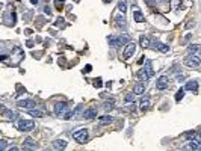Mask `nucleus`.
Masks as SVG:
<instances>
[{"mask_svg": "<svg viewBox=\"0 0 201 151\" xmlns=\"http://www.w3.org/2000/svg\"><path fill=\"white\" fill-rule=\"evenodd\" d=\"M107 42L110 47H121L124 44H127L129 42V36L127 35H112L107 38Z\"/></svg>", "mask_w": 201, "mask_h": 151, "instance_id": "nucleus-1", "label": "nucleus"}, {"mask_svg": "<svg viewBox=\"0 0 201 151\" xmlns=\"http://www.w3.org/2000/svg\"><path fill=\"white\" fill-rule=\"evenodd\" d=\"M88 137H89V132H88V129H79L73 133V139L79 142V144H85L88 141Z\"/></svg>", "mask_w": 201, "mask_h": 151, "instance_id": "nucleus-2", "label": "nucleus"}, {"mask_svg": "<svg viewBox=\"0 0 201 151\" xmlns=\"http://www.w3.org/2000/svg\"><path fill=\"white\" fill-rule=\"evenodd\" d=\"M35 129L33 119H20L18 121V130L20 132H32Z\"/></svg>", "mask_w": 201, "mask_h": 151, "instance_id": "nucleus-3", "label": "nucleus"}, {"mask_svg": "<svg viewBox=\"0 0 201 151\" xmlns=\"http://www.w3.org/2000/svg\"><path fill=\"white\" fill-rule=\"evenodd\" d=\"M201 64V59L197 56V55H189L186 59H184V65L189 67V68H198Z\"/></svg>", "mask_w": 201, "mask_h": 151, "instance_id": "nucleus-4", "label": "nucleus"}, {"mask_svg": "<svg viewBox=\"0 0 201 151\" xmlns=\"http://www.w3.org/2000/svg\"><path fill=\"white\" fill-rule=\"evenodd\" d=\"M11 59H14V60L11 62L12 65H18L20 62L24 59V52H23L20 47H15V48H14V55H11Z\"/></svg>", "mask_w": 201, "mask_h": 151, "instance_id": "nucleus-5", "label": "nucleus"}, {"mask_svg": "<svg viewBox=\"0 0 201 151\" xmlns=\"http://www.w3.org/2000/svg\"><path fill=\"white\" fill-rule=\"evenodd\" d=\"M135 52H136V44L135 42H127V45H125L124 52H122V58L127 60V59H130L135 55Z\"/></svg>", "mask_w": 201, "mask_h": 151, "instance_id": "nucleus-6", "label": "nucleus"}, {"mask_svg": "<svg viewBox=\"0 0 201 151\" xmlns=\"http://www.w3.org/2000/svg\"><path fill=\"white\" fill-rule=\"evenodd\" d=\"M168 86H169V80H168V77H166V76H160V77L157 79L156 88H157L159 91H165Z\"/></svg>", "mask_w": 201, "mask_h": 151, "instance_id": "nucleus-7", "label": "nucleus"}, {"mask_svg": "<svg viewBox=\"0 0 201 151\" xmlns=\"http://www.w3.org/2000/svg\"><path fill=\"white\" fill-rule=\"evenodd\" d=\"M150 47L154 48V50H159V52H162V53H168L169 52V47L166 44H162L160 41H153Z\"/></svg>", "mask_w": 201, "mask_h": 151, "instance_id": "nucleus-8", "label": "nucleus"}, {"mask_svg": "<svg viewBox=\"0 0 201 151\" xmlns=\"http://www.w3.org/2000/svg\"><path fill=\"white\" fill-rule=\"evenodd\" d=\"M3 23L6 26H15V12H6L3 17Z\"/></svg>", "mask_w": 201, "mask_h": 151, "instance_id": "nucleus-9", "label": "nucleus"}, {"mask_svg": "<svg viewBox=\"0 0 201 151\" xmlns=\"http://www.w3.org/2000/svg\"><path fill=\"white\" fill-rule=\"evenodd\" d=\"M17 106L18 107H26V109H33V107H36V104H35V101L33 100H21V101H18L17 103Z\"/></svg>", "mask_w": 201, "mask_h": 151, "instance_id": "nucleus-10", "label": "nucleus"}, {"mask_svg": "<svg viewBox=\"0 0 201 151\" xmlns=\"http://www.w3.org/2000/svg\"><path fill=\"white\" fill-rule=\"evenodd\" d=\"M133 20H135V23H144L145 21V17L142 15V12L138 9L136 6L133 8Z\"/></svg>", "mask_w": 201, "mask_h": 151, "instance_id": "nucleus-11", "label": "nucleus"}, {"mask_svg": "<svg viewBox=\"0 0 201 151\" xmlns=\"http://www.w3.org/2000/svg\"><path fill=\"white\" fill-rule=\"evenodd\" d=\"M65 110H67V103H64V101L58 103V104L55 106V115H56V116H62Z\"/></svg>", "mask_w": 201, "mask_h": 151, "instance_id": "nucleus-12", "label": "nucleus"}, {"mask_svg": "<svg viewBox=\"0 0 201 151\" xmlns=\"http://www.w3.org/2000/svg\"><path fill=\"white\" fill-rule=\"evenodd\" d=\"M184 89L192 91V92H197V91H198V82H197V80H189V82L186 83Z\"/></svg>", "mask_w": 201, "mask_h": 151, "instance_id": "nucleus-13", "label": "nucleus"}, {"mask_svg": "<svg viewBox=\"0 0 201 151\" xmlns=\"http://www.w3.org/2000/svg\"><path fill=\"white\" fill-rule=\"evenodd\" d=\"M95 116H97V109H88L83 113V118L85 119H94Z\"/></svg>", "mask_w": 201, "mask_h": 151, "instance_id": "nucleus-14", "label": "nucleus"}, {"mask_svg": "<svg viewBox=\"0 0 201 151\" xmlns=\"http://www.w3.org/2000/svg\"><path fill=\"white\" fill-rule=\"evenodd\" d=\"M53 148H55V150H64V148H67V141H64V139H56V141L53 142Z\"/></svg>", "mask_w": 201, "mask_h": 151, "instance_id": "nucleus-15", "label": "nucleus"}, {"mask_svg": "<svg viewBox=\"0 0 201 151\" xmlns=\"http://www.w3.org/2000/svg\"><path fill=\"white\" fill-rule=\"evenodd\" d=\"M133 92H135V95H142L145 92V83H138L133 88Z\"/></svg>", "mask_w": 201, "mask_h": 151, "instance_id": "nucleus-16", "label": "nucleus"}, {"mask_svg": "<svg viewBox=\"0 0 201 151\" xmlns=\"http://www.w3.org/2000/svg\"><path fill=\"white\" fill-rule=\"evenodd\" d=\"M138 79H139V80H142V82H147L148 79H150V76H148V73L145 71V70H139V71H138Z\"/></svg>", "mask_w": 201, "mask_h": 151, "instance_id": "nucleus-17", "label": "nucleus"}, {"mask_svg": "<svg viewBox=\"0 0 201 151\" xmlns=\"http://www.w3.org/2000/svg\"><path fill=\"white\" fill-rule=\"evenodd\" d=\"M200 147H201V145H200L198 141L191 139V141H189V145H186L184 148H186V150H200Z\"/></svg>", "mask_w": 201, "mask_h": 151, "instance_id": "nucleus-18", "label": "nucleus"}, {"mask_svg": "<svg viewBox=\"0 0 201 151\" xmlns=\"http://www.w3.org/2000/svg\"><path fill=\"white\" fill-rule=\"evenodd\" d=\"M150 109V98L148 97H142V100H141V110H148Z\"/></svg>", "mask_w": 201, "mask_h": 151, "instance_id": "nucleus-19", "label": "nucleus"}, {"mask_svg": "<svg viewBox=\"0 0 201 151\" xmlns=\"http://www.w3.org/2000/svg\"><path fill=\"white\" fill-rule=\"evenodd\" d=\"M29 113H30L32 116H35V118H41V116H44V112L40 110V109H29Z\"/></svg>", "mask_w": 201, "mask_h": 151, "instance_id": "nucleus-20", "label": "nucleus"}, {"mask_svg": "<svg viewBox=\"0 0 201 151\" xmlns=\"http://www.w3.org/2000/svg\"><path fill=\"white\" fill-rule=\"evenodd\" d=\"M201 50V45H198V44H192V45H189V48H187V52H189V55H197L198 52Z\"/></svg>", "mask_w": 201, "mask_h": 151, "instance_id": "nucleus-21", "label": "nucleus"}, {"mask_svg": "<svg viewBox=\"0 0 201 151\" xmlns=\"http://www.w3.org/2000/svg\"><path fill=\"white\" fill-rule=\"evenodd\" d=\"M139 42H141V47H144V48H147V47L151 45V41H150V38H148V36H141Z\"/></svg>", "mask_w": 201, "mask_h": 151, "instance_id": "nucleus-22", "label": "nucleus"}, {"mask_svg": "<svg viewBox=\"0 0 201 151\" xmlns=\"http://www.w3.org/2000/svg\"><path fill=\"white\" fill-rule=\"evenodd\" d=\"M144 70L148 73L150 77H153V76H154V71H153V67H151V60H147V62H145V68H144Z\"/></svg>", "mask_w": 201, "mask_h": 151, "instance_id": "nucleus-23", "label": "nucleus"}, {"mask_svg": "<svg viewBox=\"0 0 201 151\" xmlns=\"http://www.w3.org/2000/svg\"><path fill=\"white\" fill-rule=\"evenodd\" d=\"M24 147H29V148H36L38 145H36V142L32 139V137H26V139H24Z\"/></svg>", "mask_w": 201, "mask_h": 151, "instance_id": "nucleus-24", "label": "nucleus"}, {"mask_svg": "<svg viewBox=\"0 0 201 151\" xmlns=\"http://www.w3.org/2000/svg\"><path fill=\"white\" fill-rule=\"evenodd\" d=\"M115 24H117L118 27H125V18L118 15V17L115 18Z\"/></svg>", "mask_w": 201, "mask_h": 151, "instance_id": "nucleus-25", "label": "nucleus"}, {"mask_svg": "<svg viewBox=\"0 0 201 151\" xmlns=\"http://www.w3.org/2000/svg\"><path fill=\"white\" fill-rule=\"evenodd\" d=\"M3 115H5V116H8L9 119H15V118H17V113H15V112H12V110H6V109H3Z\"/></svg>", "mask_w": 201, "mask_h": 151, "instance_id": "nucleus-26", "label": "nucleus"}, {"mask_svg": "<svg viewBox=\"0 0 201 151\" xmlns=\"http://www.w3.org/2000/svg\"><path fill=\"white\" fill-rule=\"evenodd\" d=\"M112 119H114V118H112V116H102V118H100V124H102V125H106V124H109V122H112Z\"/></svg>", "mask_w": 201, "mask_h": 151, "instance_id": "nucleus-27", "label": "nucleus"}, {"mask_svg": "<svg viewBox=\"0 0 201 151\" xmlns=\"http://www.w3.org/2000/svg\"><path fill=\"white\" fill-rule=\"evenodd\" d=\"M197 134H198L197 132H187V133H184V134H183V137H184V139H194V137H195Z\"/></svg>", "mask_w": 201, "mask_h": 151, "instance_id": "nucleus-28", "label": "nucleus"}, {"mask_svg": "<svg viewBox=\"0 0 201 151\" xmlns=\"http://www.w3.org/2000/svg\"><path fill=\"white\" fill-rule=\"evenodd\" d=\"M183 97H184V89H179L177 94H175V101H180Z\"/></svg>", "mask_w": 201, "mask_h": 151, "instance_id": "nucleus-29", "label": "nucleus"}, {"mask_svg": "<svg viewBox=\"0 0 201 151\" xmlns=\"http://www.w3.org/2000/svg\"><path fill=\"white\" fill-rule=\"evenodd\" d=\"M103 109L104 110H112V109H114V101H106L103 104Z\"/></svg>", "mask_w": 201, "mask_h": 151, "instance_id": "nucleus-30", "label": "nucleus"}, {"mask_svg": "<svg viewBox=\"0 0 201 151\" xmlns=\"http://www.w3.org/2000/svg\"><path fill=\"white\" fill-rule=\"evenodd\" d=\"M125 101H127V103H135V95L133 94H127V95H125Z\"/></svg>", "mask_w": 201, "mask_h": 151, "instance_id": "nucleus-31", "label": "nucleus"}, {"mask_svg": "<svg viewBox=\"0 0 201 151\" xmlns=\"http://www.w3.org/2000/svg\"><path fill=\"white\" fill-rule=\"evenodd\" d=\"M94 86H95V88H102V79H100V77H98V79H94Z\"/></svg>", "mask_w": 201, "mask_h": 151, "instance_id": "nucleus-32", "label": "nucleus"}, {"mask_svg": "<svg viewBox=\"0 0 201 151\" xmlns=\"http://www.w3.org/2000/svg\"><path fill=\"white\" fill-rule=\"evenodd\" d=\"M135 107H136V106H135V103H133V104H129L124 110H125V112H135Z\"/></svg>", "mask_w": 201, "mask_h": 151, "instance_id": "nucleus-33", "label": "nucleus"}, {"mask_svg": "<svg viewBox=\"0 0 201 151\" xmlns=\"http://www.w3.org/2000/svg\"><path fill=\"white\" fill-rule=\"evenodd\" d=\"M118 9L122 12V14H124V12H125V3L124 2H120V5H118Z\"/></svg>", "mask_w": 201, "mask_h": 151, "instance_id": "nucleus-34", "label": "nucleus"}, {"mask_svg": "<svg viewBox=\"0 0 201 151\" xmlns=\"http://www.w3.org/2000/svg\"><path fill=\"white\" fill-rule=\"evenodd\" d=\"M55 24H56L58 27H59V26H64V18H62V17H59V18L56 20V23H55Z\"/></svg>", "mask_w": 201, "mask_h": 151, "instance_id": "nucleus-35", "label": "nucleus"}, {"mask_svg": "<svg viewBox=\"0 0 201 151\" xmlns=\"http://www.w3.org/2000/svg\"><path fill=\"white\" fill-rule=\"evenodd\" d=\"M44 12H45L47 15H52V9H50V6H45V8H44Z\"/></svg>", "mask_w": 201, "mask_h": 151, "instance_id": "nucleus-36", "label": "nucleus"}, {"mask_svg": "<svg viewBox=\"0 0 201 151\" xmlns=\"http://www.w3.org/2000/svg\"><path fill=\"white\" fill-rule=\"evenodd\" d=\"M0 148H2V150H5V148H6V141H5V139L0 141Z\"/></svg>", "mask_w": 201, "mask_h": 151, "instance_id": "nucleus-37", "label": "nucleus"}, {"mask_svg": "<svg viewBox=\"0 0 201 151\" xmlns=\"http://www.w3.org/2000/svg\"><path fill=\"white\" fill-rule=\"evenodd\" d=\"M184 79H186L184 74H179V76H177V80H179V82H182V80H184Z\"/></svg>", "mask_w": 201, "mask_h": 151, "instance_id": "nucleus-38", "label": "nucleus"}, {"mask_svg": "<svg viewBox=\"0 0 201 151\" xmlns=\"http://www.w3.org/2000/svg\"><path fill=\"white\" fill-rule=\"evenodd\" d=\"M91 70H92V67H91V65H86V67H85V70H83V73H91Z\"/></svg>", "mask_w": 201, "mask_h": 151, "instance_id": "nucleus-39", "label": "nucleus"}, {"mask_svg": "<svg viewBox=\"0 0 201 151\" xmlns=\"http://www.w3.org/2000/svg\"><path fill=\"white\" fill-rule=\"evenodd\" d=\"M38 2H40V0H30L32 5H38Z\"/></svg>", "mask_w": 201, "mask_h": 151, "instance_id": "nucleus-40", "label": "nucleus"}, {"mask_svg": "<svg viewBox=\"0 0 201 151\" xmlns=\"http://www.w3.org/2000/svg\"><path fill=\"white\" fill-rule=\"evenodd\" d=\"M27 47H33V41H27Z\"/></svg>", "mask_w": 201, "mask_h": 151, "instance_id": "nucleus-41", "label": "nucleus"}, {"mask_svg": "<svg viewBox=\"0 0 201 151\" xmlns=\"http://www.w3.org/2000/svg\"><path fill=\"white\" fill-rule=\"evenodd\" d=\"M103 2H104V3H109V2H110V0H103Z\"/></svg>", "mask_w": 201, "mask_h": 151, "instance_id": "nucleus-42", "label": "nucleus"}, {"mask_svg": "<svg viewBox=\"0 0 201 151\" xmlns=\"http://www.w3.org/2000/svg\"><path fill=\"white\" fill-rule=\"evenodd\" d=\"M197 133H198V136H201V130H200V132H197Z\"/></svg>", "mask_w": 201, "mask_h": 151, "instance_id": "nucleus-43", "label": "nucleus"}]
</instances>
